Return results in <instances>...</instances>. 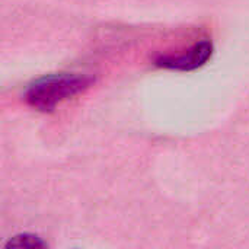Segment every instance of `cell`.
<instances>
[{"label": "cell", "mask_w": 249, "mask_h": 249, "mask_svg": "<svg viewBox=\"0 0 249 249\" xmlns=\"http://www.w3.org/2000/svg\"><path fill=\"white\" fill-rule=\"evenodd\" d=\"M95 83V77L82 73H53L35 79L25 90V101L32 108L51 112L61 102L85 92Z\"/></svg>", "instance_id": "6da1fadb"}, {"label": "cell", "mask_w": 249, "mask_h": 249, "mask_svg": "<svg viewBox=\"0 0 249 249\" xmlns=\"http://www.w3.org/2000/svg\"><path fill=\"white\" fill-rule=\"evenodd\" d=\"M213 44L209 39H203L191 45L188 50L162 54L156 57L155 64L160 69L174 71H193L206 66L213 55Z\"/></svg>", "instance_id": "7a4b0ae2"}, {"label": "cell", "mask_w": 249, "mask_h": 249, "mask_svg": "<svg viewBox=\"0 0 249 249\" xmlns=\"http://www.w3.org/2000/svg\"><path fill=\"white\" fill-rule=\"evenodd\" d=\"M4 249H48V247L41 238L32 233H20L9 239Z\"/></svg>", "instance_id": "3957f363"}]
</instances>
